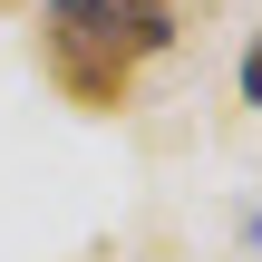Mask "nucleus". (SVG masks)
Wrapping results in <instances>:
<instances>
[{
	"instance_id": "2",
	"label": "nucleus",
	"mask_w": 262,
	"mask_h": 262,
	"mask_svg": "<svg viewBox=\"0 0 262 262\" xmlns=\"http://www.w3.org/2000/svg\"><path fill=\"white\" fill-rule=\"evenodd\" d=\"M107 19H117L126 58H156V49H175V0H107Z\"/></svg>"
},
{
	"instance_id": "1",
	"label": "nucleus",
	"mask_w": 262,
	"mask_h": 262,
	"mask_svg": "<svg viewBox=\"0 0 262 262\" xmlns=\"http://www.w3.org/2000/svg\"><path fill=\"white\" fill-rule=\"evenodd\" d=\"M49 78L78 97V107H126V88H136V58H126V39H117V19H107V0H49Z\"/></svg>"
}]
</instances>
